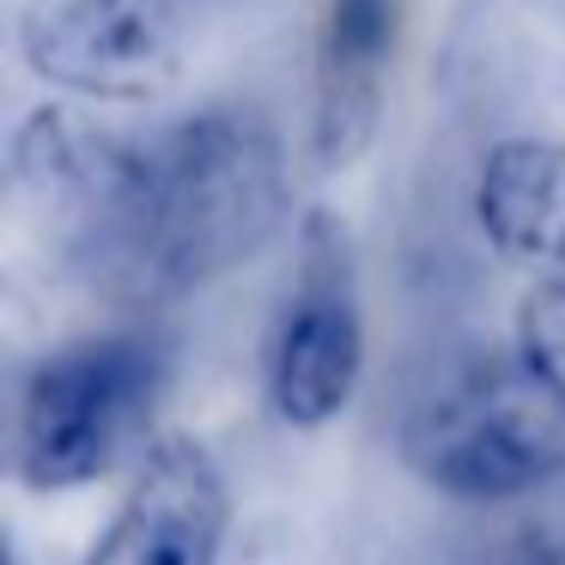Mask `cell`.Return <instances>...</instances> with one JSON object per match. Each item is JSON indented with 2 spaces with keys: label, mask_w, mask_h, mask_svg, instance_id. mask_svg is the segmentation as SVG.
<instances>
[{
  "label": "cell",
  "mask_w": 565,
  "mask_h": 565,
  "mask_svg": "<svg viewBox=\"0 0 565 565\" xmlns=\"http://www.w3.org/2000/svg\"><path fill=\"white\" fill-rule=\"evenodd\" d=\"M365 377L359 256L334 213H305L286 298L268 329V402L286 426L317 431L347 414Z\"/></svg>",
  "instance_id": "277c9868"
},
{
  "label": "cell",
  "mask_w": 565,
  "mask_h": 565,
  "mask_svg": "<svg viewBox=\"0 0 565 565\" xmlns=\"http://www.w3.org/2000/svg\"><path fill=\"white\" fill-rule=\"evenodd\" d=\"M292 213V177L256 104H201L135 140L116 225L92 292L116 305H171L256 262Z\"/></svg>",
  "instance_id": "6da1fadb"
},
{
  "label": "cell",
  "mask_w": 565,
  "mask_h": 565,
  "mask_svg": "<svg viewBox=\"0 0 565 565\" xmlns=\"http://www.w3.org/2000/svg\"><path fill=\"white\" fill-rule=\"evenodd\" d=\"M19 55L79 104H147L183 79L189 31L177 0H25Z\"/></svg>",
  "instance_id": "5b68a950"
},
{
  "label": "cell",
  "mask_w": 565,
  "mask_h": 565,
  "mask_svg": "<svg viewBox=\"0 0 565 565\" xmlns=\"http://www.w3.org/2000/svg\"><path fill=\"white\" fill-rule=\"evenodd\" d=\"M402 0H322L310 55V159L317 171H353L371 152L390 104Z\"/></svg>",
  "instance_id": "52a82bcc"
},
{
  "label": "cell",
  "mask_w": 565,
  "mask_h": 565,
  "mask_svg": "<svg viewBox=\"0 0 565 565\" xmlns=\"http://www.w3.org/2000/svg\"><path fill=\"white\" fill-rule=\"evenodd\" d=\"M487 565H565V541H553V535H516V541H504Z\"/></svg>",
  "instance_id": "30bf717a"
},
{
  "label": "cell",
  "mask_w": 565,
  "mask_h": 565,
  "mask_svg": "<svg viewBox=\"0 0 565 565\" xmlns=\"http://www.w3.org/2000/svg\"><path fill=\"white\" fill-rule=\"evenodd\" d=\"M395 444L444 499H523L565 475V402L516 347H468L414 383Z\"/></svg>",
  "instance_id": "7a4b0ae2"
},
{
  "label": "cell",
  "mask_w": 565,
  "mask_h": 565,
  "mask_svg": "<svg viewBox=\"0 0 565 565\" xmlns=\"http://www.w3.org/2000/svg\"><path fill=\"white\" fill-rule=\"evenodd\" d=\"M475 220L499 256L565 280V140H499L475 177Z\"/></svg>",
  "instance_id": "ba28073f"
},
{
  "label": "cell",
  "mask_w": 565,
  "mask_h": 565,
  "mask_svg": "<svg viewBox=\"0 0 565 565\" xmlns=\"http://www.w3.org/2000/svg\"><path fill=\"white\" fill-rule=\"evenodd\" d=\"M171 390V347L152 329H110L55 347L19 390L13 475L31 492H74L140 450Z\"/></svg>",
  "instance_id": "3957f363"
},
{
  "label": "cell",
  "mask_w": 565,
  "mask_h": 565,
  "mask_svg": "<svg viewBox=\"0 0 565 565\" xmlns=\"http://www.w3.org/2000/svg\"><path fill=\"white\" fill-rule=\"evenodd\" d=\"M516 353L565 402V280H535L523 292V305H516Z\"/></svg>",
  "instance_id": "9c48e42d"
},
{
  "label": "cell",
  "mask_w": 565,
  "mask_h": 565,
  "mask_svg": "<svg viewBox=\"0 0 565 565\" xmlns=\"http://www.w3.org/2000/svg\"><path fill=\"white\" fill-rule=\"evenodd\" d=\"M232 529L225 475L195 438H152L116 516L79 565H220Z\"/></svg>",
  "instance_id": "8992f818"
}]
</instances>
